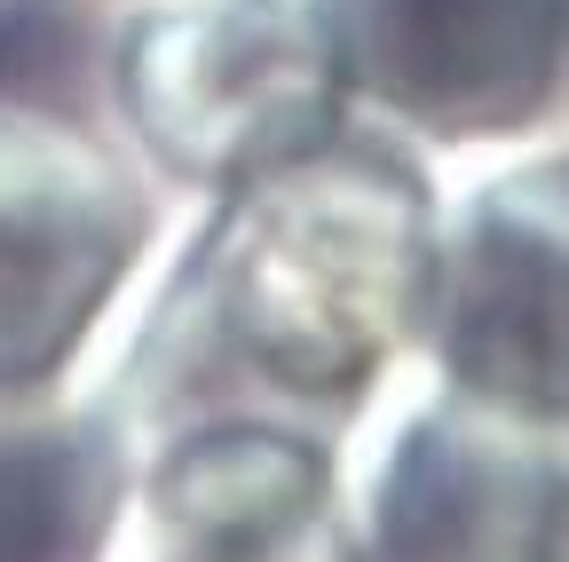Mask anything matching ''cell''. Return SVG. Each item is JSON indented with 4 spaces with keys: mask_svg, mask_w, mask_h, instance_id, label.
Here are the masks:
<instances>
[{
    "mask_svg": "<svg viewBox=\"0 0 569 562\" xmlns=\"http://www.w3.org/2000/svg\"><path fill=\"white\" fill-rule=\"evenodd\" d=\"M427 159L372 127L182 206L71 436L269 412L332 436L419 348Z\"/></svg>",
    "mask_w": 569,
    "mask_h": 562,
    "instance_id": "1",
    "label": "cell"
},
{
    "mask_svg": "<svg viewBox=\"0 0 569 562\" xmlns=\"http://www.w3.org/2000/svg\"><path fill=\"white\" fill-rule=\"evenodd\" d=\"M182 230L103 127L0 96V444L71 436Z\"/></svg>",
    "mask_w": 569,
    "mask_h": 562,
    "instance_id": "2",
    "label": "cell"
},
{
    "mask_svg": "<svg viewBox=\"0 0 569 562\" xmlns=\"http://www.w3.org/2000/svg\"><path fill=\"white\" fill-rule=\"evenodd\" d=\"M103 135L182 206L356 127L309 0H142L103 56Z\"/></svg>",
    "mask_w": 569,
    "mask_h": 562,
    "instance_id": "3",
    "label": "cell"
},
{
    "mask_svg": "<svg viewBox=\"0 0 569 562\" xmlns=\"http://www.w3.org/2000/svg\"><path fill=\"white\" fill-rule=\"evenodd\" d=\"M332 562H569V428L388 373L332 428Z\"/></svg>",
    "mask_w": 569,
    "mask_h": 562,
    "instance_id": "4",
    "label": "cell"
},
{
    "mask_svg": "<svg viewBox=\"0 0 569 562\" xmlns=\"http://www.w3.org/2000/svg\"><path fill=\"white\" fill-rule=\"evenodd\" d=\"M451 396L569 428V167L561 135L427 159L419 348Z\"/></svg>",
    "mask_w": 569,
    "mask_h": 562,
    "instance_id": "5",
    "label": "cell"
},
{
    "mask_svg": "<svg viewBox=\"0 0 569 562\" xmlns=\"http://www.w3.org/2000/svg\"><path fill=\"white\" fill-rule=\"evenodd\" d=\"M80 562H332V436L269 412H174L96 436Z\"/></svg>",
    "mask_w": 569,
    "mask_h": 562,
    "instance_id": "6",
    "label": "cell"
},
{
    "mask_svg": "<svg viewBox=\"0 0 569 562\" xmlns=\"http://www.w3.org/2000/svg\"><path fill=\"white\" fill-rule=\"evenodd\" d=\"M356 127L419 159L561 135V0H309Z\"/></svg>",
    "mask_w": 569,
    "mask_h": 562,
    "instance_id": "7",
    "label": "cell"
}]
</instances>
